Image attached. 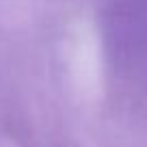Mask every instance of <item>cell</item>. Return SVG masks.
<instances>
[{
  "label": "cell",
  "instance_id": "1",
  "mask_svg": "<svg viewBox=\"0 0 147 147\" xmlns=\"http://www.w3.org/2000/svg\"><path fill=\"white\" fill-rule=\"evenodd\" d=\"M106 46L119 69L147 74V0H110Z\"/></svg>",
  "mask_w": 147,
  "mask_h": 147
}]
</instances>
